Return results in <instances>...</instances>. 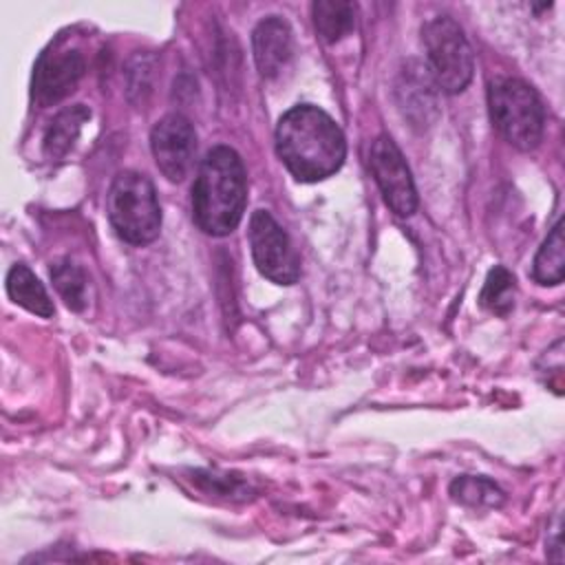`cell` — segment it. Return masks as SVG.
Segmentation results:
<instances>
[{
  "label": "cell",
  "mask_w": 565,
  "mask_h": 565,
  "mask_svg": "<svg viewBox=\"0 0 565 565\" xmlns=\"http://www.w3.org/2000/svg\"><path fill=\"white\" fill-rule=\"evenodd\" d=\"M276 152L298 181L313 183L342 168L347 139L329 113L313 104H298L278 119Z\"/></svg>",
  "instance_id": "obj_1"
},
{
  "label": "cell",
  "mask_w": 565,
  "mask_h": 565,
  "mask_svg": "<svg viewBox=\"0 0 565 565\" xmlns=\"http://www.w3.org/2000/svg\"><path fill=\"white\" fill-rule=\"evenodd\" d=\"M247 177L236 150L214 146L201 161L192 185V218L210 236L232 234L245 212Z\"/></svg>",
  "instance_id": "obj_2"
},
{
  "label": "cell",
  "mask_w": 565,
  "mask_h": 565,
  "mask_svg": "<svg viewBox=\"0 0 565 565\" xmlns=\"http://www.w3.org/2000/svg\"><path fill=\"white\" fill-rule=\"evenodd\" d=\"M106 212L115 234L130 245H148L159 236L161 207L152 181L135 170L119 172L106 194Z\"/></svg>",
  "instance_id": "obj_3"
},
{
  "label": "cell",
  "mask_w": 565,
  "mask_h": 565,
  "mask_svg": "<svg viewBox=\"0 0 565 565\" xmlns=\"http://www.w3.org/2000/svg\"><path fill=\"white\" fill-rule=\"evenodd\" d=\"M494 128L519 150H534L545 130V106L539 93L519 77L494 79L488 88Z\"/></svg>",
  "instance_id": "obj_4"
},
{
  "label": "cell",
  "mask_w": 565,
  "mask_h": 565,
  "mask_svg": "<svg viewBox=\"0 0 565 565\" xmlns=\"http://www.w3.org/2000/svg\"><path fill=\"white\" fill-rule=\"evenodd\" d=\"M428 71L439 90L461 93L475 73V55L463 29L450 15H435L422 26Z\"/></svg>",
  "instance_id": "obj_5"
},
{
  "label": "cell",
  "mask_w": 565,
  "mask_h": 565,
  "mask_svg": "<svg viewBox=\"0 0 565 565\" xmlns=\"http://www.w3.org/2000/svg\"><path fill=\"white\" fill-rule=\"evenodd\" d=\"M247 234L256 269L276 285H294L300 276V258L276 218L267 210H256Z\"/></svg>",
  "instance_id": "obj_6"
},
{
  "label": "cell",
  "mask_w": 565,
  "mask_h": 565,
  "mask_svg": "<svg viewBox=\"0 0 565 565\" xmlns=\"http://www.w3.org/2000/svg\"><path fill=\"white\" fill-rule=\"evenodd\" d=\"M86 60L79 49L64 46V42H53L44 49L33 66L31 95L40 108L55 106L64 97H68L79 79L84 77Z\"/></svg>",
  "instance_id": "obj_7"
},
{
  "label": "cell",
  "mask_w": 565,
  "mask_h": 565,
  "mask_svg": "<svg viewBox=\"0 0 565 565\" xmlns=\"http://www.w3.org/2000/svg\"><path fill=\"white\" fill-rule=\"evenodd\" d=\"M369 166L391 212L411 216L417 210V190L402 150L388 135H377L371 143Z\"/></svg>",
  "instance_id": "obj_8"
},
{
  "label": "cell",
  "mask_w": 565,
  "mask_h": 565,
  "mask_svg": "<svg viewBox=\"0 0 565 565\" xmlns=\"http://www.w3.org/2000/svg\"><path fill=\"white\" fill-rule=\"evenodd\" d=\"M150 148L159 172L168 181H183L192 170L196 154V132L192 121L179 113L161 117L152 126Z\"/></svg>",
  "instance_id": "obj_9"
},
{
  "label": "cell",
  "mask_w": 565,
  "mask_h": 565,
  "mask_svg": "<svg viewBox=\"0 0 565 565\" xmlns=\"http://www.w3.org/2000/svg\"><path fill=\"white\" fill-rule=\"evenodd\" d=\"M252 51L256 68L263 77L271 79L280 75L294 53L291 29L280 15L260 20L252 33Z\"/></svg>",
  "instance_id": "obj_10"
},
{
  "label": "cell",
  "mask_w": 565,
  "mask_h": 565,
  "mask_svg": "<svg viewBox=\"0 0 565 565\" xmlns=\"http://www.w3.org/2000/svg\"><path fill=\"white\" fill-rule=\"evenodd\" d=\"M435 79L428 71V66H422L417 62H408L406 68L402 71V84L397 88L399 104L404 115H408L415 121H428L426 113L433 110L437 113V102H435Z\"/></svg>",
  "instance_id": "obj_11"
},
{
  "label": "cell",
  "mask_w": 565,
  "mask_h": 565,
  "mask_svg": "<svg viewBox=\"0 0 565 565\" xmlns=\"http://www.w3.org/2000/svg\"><path fill=\"white\" fill-rule=\"evenodd\" d=\"M88 119H90V110L84 104H73V106H66L64 110H60L51 119V124L44 132V141H42L44 154L49 159H62L73 148V143L77 141V137L82 132V126Z\"/></svg>",
  "instance_id": "obj_12"
},
{
  "label": "cell",
  "mask_w": 565,
  "mask_h": 565,
  "mask_svg": "<svg viewBox=\"0 0 565 565\" xmlns=\"http://www.w3.org/2000/svg\"><path fill=\"white\" fill-rule=\"evenodd\" d=\"M7 294L9 298L24 307L26 311L42 316V318H51L55 313V307L44 289V285L40 282V278L22 263L13 265L7 274Z\"/></svg>",
  "instance_id": "obj_13"
},
{
  "label": "cell",
  "mask_w": 565,
  "mask_h": 565,
  "mask_svg": "<svg viewBox=\"0 0 565 565\" xmlns=\"http://www.w3.org/2000/svg\"><path fill=\"white\" fill-rule=\"evenodd\" d=\"M565 276V243H563V221L558 218L545 241L541 243L534 263H532V278L543 285H561Z\"/></svg>",
  "instance_id": "obj_14"
},
{
  "label": "cell",
  "mask_w": 565,
  "mask_h": 565,
  "mask_svg": "<svg viewBox=\"0 0 565 565\" xmlns=\"http://www.w3.org/2000/svg\"><path fill=\"white\" fill-rule=\"evenodd\" d=\"M318 35L333 44L349 35L355 26V4L344 0H318L311 7Z\"/></svg>",
  "instance_id": "obj_15"
},
{
  "label": "cell",
  "mask_w": 565,
  "mask_h": 565,
  "mask_svg": "<svg viewBox=\"0 0 565 565\" xmlns=\"http://www.w3.org/2000/svg\"><path fill=\"white\" fill-rule=\"evenodd\" d=\"M51 280L71 311H84L88 305V276L71 258H62L51 267Z\"/></svg>",
  "instance_id": "obj_16"
},
{
  "label": "cell",
  "mask_w": 565,
  "mask_h": 565,
  "mask_svg": "<svg viewBox=\"0 0 565 565\" xmlns=\"http://www.w3.org/2000/svg\"><path fill=\"white\" fill-rule=\"evenodd\" d=\"M450 497L470 508H499L505 501L503 490L488 477L461 475L450 483Z\"/></svg>",
  "instance_id": "obj_17"
},
{
  "label": "cell",
  "mask_w": 565,
  "mask_h": 565,
  "mask_svg": "<svg viewBox=\"0 0 565 565\" xmlns=\"http://www.w3.org/2000/svg\"><path fill=\"white\" fill-rule=\"evenodd\" d=\"M516 298V280L510 269L503 265H494L483 282L479 305L497 316H508L514 309Z\"/></svg>",
  "instance_id": "obj_18"
}]
</instances>
